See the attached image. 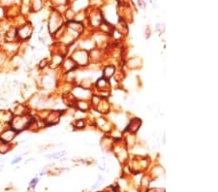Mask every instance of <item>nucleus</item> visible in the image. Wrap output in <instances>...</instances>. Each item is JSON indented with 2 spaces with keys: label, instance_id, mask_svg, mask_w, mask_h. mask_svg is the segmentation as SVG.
Here are the masks:
<instances>
[{
  "label": "nucleus",
  "instance_id": "obj_1",
  "mask_svg": "<svg viewBox=\"0 0 218 192\" xmlns=\"http://www.w3.org/2000/svg\"><path fill=\"white\" fill-rule=\"evenodd\" d=\"M10 121L12 123V129H14L16 132L26 129L27 127L31 125L29 118L25 116H17L16 118H12Z\"/></svg>",
  "mask_w": 218,
  "mask_h": 192
},
{
  "label": "nucleus",
  "instance_id": "obj_2",
  "mask_svg": "<svg viewBox=\"0 0 218 192\" xmlns=\"http://www.w3.org/2000/svg\"><path fill=\"white\" fill-rule=\"evenodd\" d=\"M74 56H78V58H73L75 60V63L79 64V65L84 66L86 63L88 56H87V52L84 51H78L75 52Z\"/></svg>",
  "mask_w": 218,
  "mask_h": 192
},
{
  "label": "nucleus",
  "instance_id": "obj_3",
  "mask_svg": "<svg viewBox=\"0 0 218 192\" xmlns=\"http://www.w3.org/2000/svg\"><path fill=\"white\" fill-rule=\"evenodd\" d=\"M16 133L17 132L14 130V129H12V128H10V129H8V130H5L4 132H2L1 133V138L3 141H5V142H7V143H10V142L12 141L14 138H15V136H16Z\"/></svg>",
  "mask_w": 218,
  "mask_h": 192
},
{
  "label": "nucleus",
  "instance_id": "obj_4",
  "mask_svg": "<svg viewBox=\"0 0 218 192\" xmlns=\"http://www.w3.org/2000/svg\"><path fill=\"white\" fill-rule=\"evenodd\" d=\"M11 149V144L7 143L0 138V153H6Z\"/></svg>",
  "mask_w": 218,
  "mask_h": 192
},
{
  "label": "nucleus",
  "instance_id": "obj_5",
  "mask_svg": "<svg viewBox=\"0 0 218 192\" xmlns=\"http://www.w3.org/2000/svg\"><path fill=\"white\" fill-rule=\"evenodd\" d=\"M114 71H116V68H114V66H108V67H106V69H105V71H104L105 77H107V78H111L112 76H114Z\"/></svg>",
  "mask_w": 218,
  "mask_h": 192
},
{
  "label": "nucleus",
  "instance_id": "obj_6",
  "mask_svg": "<svg viewBox=\"0 0 218 192\" xmlns=\"http://www.w3.org/2000/svg\"><path fill=\"white\" fill-rule=\"evenodd\" d=\"M62 59H63L62 56H53V58H52V65H53V67L59 66L60 64H61V62H62Z\"/></svg>",
  "mask_w": 218,
  "mask_h": 192
},
{
  "label": "nucleus",
  "instance_id": "obj_7",
  "mask_svg": "<svg viewBox=\"0 0 218 192\" xmlns=\"http://www.w3.org/2000/svg\"><path fill=\"white\" fill-rule=\"evenodd\" d=\"M76 126L78 127V128H84V122L82 119H79V120H77L76 122Z\"/></svg>",
  "mask_w": 218,
  "mask_h": 192
},
{
  "label": "nucleus",
  "instance_id": "obj_8",
  "mask_svg": "<svg viewBox=\"0 0 218 192\" xmlns=\"http://www.w3.org/2000/svg\"><path fill=\"white\" fill-rule=\"evenodd\" d=\"M45 66H47V59L46 58H44V59H42L41 60V62L39 63V68H44Z\"/></svg>",
  "mask_w": 218,
  "mask_h": 192
},
{
  "label": "nucleus",
  "instance_id": "obj_9",
  "mask_svg": "<svg viewBox=\"0 0 218 192\" xmlns=\"http://www.w3.org/2000/svg\"><path fill=\"white\" fill-rule=\"evenodd\" d=\"M21 160V157H17V159H14L13 161H12V164H15V163H17V162H19Z\"/></svg>",
  "mask_w": 218,
  "mask_h": 192
},
{
  "label": "nucleus",
  "instance_id": "obj_10",
  "mask_svg": "<svg viewBox=\"0 0 218 192\" xmlns=\"http://www.w3.org/2000/svg\"><path fill=\"white\" fill-rule=\"evenodd\" d=\"M37 183H38V179H34L33 181H32L31 183H30V185H31V186H34V184Z\"/></svg>",
  "mask_w": 218,
  "mask_h": 192
},
{
  "label": "nucleus",
  "instance_id": "obj_11",
  "mask_svg": "<svg viewBox=\"0 0 218 192\" xmlns=\"http://www.w3.org/2000/svg\"><path fill=\"white\" fill-rule=\"evenodd\" d=\"M3 168H4V165H0V172L3 170Z\"/></svg>",
  "mask_w": 218,
  "mask_h": 192
}]
</instances>
